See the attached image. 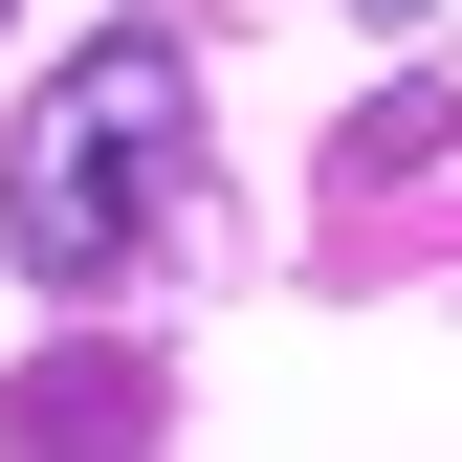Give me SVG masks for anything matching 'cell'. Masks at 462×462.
I'll return each instance as SVG.
<instances>
[{
  "label": "cell",
  "mask_w": 462,
  "mask_h": 462,
  "mask_svg": "<svg viewBox=\"0 0 462 462\" xmlns=\"http://www.w3.org/2000/svg\"><path fill=\"white\" fill-rule=\"evenodd\" d=\"M177 177H199V67H177V23H110L88 67L23 110V154H0L23 286H133L177 243Z\"/></svg>",
  "instance_id": "1"
}]
</instances>
